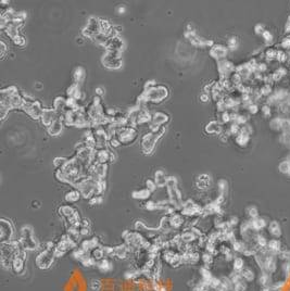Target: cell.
I'll return each instance as SVG.
<instances>
[{"label":"cell","mask_w":290,"mask_h":291,"mask_svg":"<svg viewBox=\"0 0 290 291\" xmlns=\"http://www.w3.org/2000/svg\"><path fill=\"white\" fill-rule=\"evenodd\" d=\"M62 129V123L60 120H56L51 125H49V133L51 135H58Z\"/></svg>","instance_id":"obj_2"},{"label":"cell","mask_w":290,"mask_h":291,"mask_svg":"<svg viewBox=\"0 0 290 291\" xmlns=\"http://www.w3.org/2000/svg\"><path fill=\"white\" fill-rule=\"evenodd\" d=\"M14 42H15V44H18V45H23L24 44L23 38H22V37H19V36H16L15 38H14Z\"/></svg>","instance_id":"obj_8"},{"label":"cell","mask_w":290,"mask_h":291,"mask_svg":"<svg viewBox=\"0 0 290 291\" xmlns=\"http://www.w3.org/2000/svg\"><path fill=\"white\" fill-rule=\"evenodd\" d=\"M276 55H277V53H276V52H275L274 50H272V49H269L268 51H267V53H266V55L269 58V59H271V58H275V57H276Z\"/></svg>","instance_id":"obj_7"},{"label":"cell","mask_w":290,"mask_h":291,"mask_svg":"<svg viewBox=\"0 0 290 291\" xmlns=\"http://www.w3.org/2000/svg\"><path fill=\"white\" fill-rule=\"evenodd\" d=\"M263 37H264L266 40H271V39H272V35L269 34L268 32H263Z\"/></svg>","instance_id":"obj_9"},{"label":"cell","mask_w":290,"mask_h":291,"mask_svg":"<svg viewBox=\"0 0 290 291\" xmlns=\"http://www.w3.org/2000/svg\"><path fill=\"white\" fill-rule=\"evenodd\" d=\"M42 122L45 123L46 125H51L52 123L55 122L57 119H56V112L53 111V110H45L44 112H42Z\"/></svg>","instance_id":"obj_1"},{"label":"cell","mask_w":290,"mask_h":291,"mask_svg":"<svg viewBox=\"0 0 290 291\" xmlns=\"http://www.w3.org/2000/svg\"><path fill=\"white\" fill-rule=\"evenodd\" d=\"M207 130L209 133H220L221 132V125L218 122H211L207 125Z\"/></svg>","instance_id":"obj_4"},{"label":"cell","mask_w":290,"mask_h":291,"mask_svg":"<svg viewBox=\"0 0 290 291\" xmlns=\"http://www.w3.org/2000/svg\"><path fill=\"white\" fill-rule=\"evenodd\" d=\"M166 115L163 114V113H157L156 116H154V124L157 125H161L163 124V123H165V121L167 120L166 119Z\"/></svg>","instance_id":"obj_5"},{"label":"cell","mask_w":290,"mask_h":291,"mask_svg":"<svg viewBox=\"0 0 290 291\" xmlns=\"http://www.w3.org/2000/svg\"><path fill=\"white\" fill-rule=\"evenodd\" d=\"M279 169H280V171H282V172H288V171H290L289 162L285 161V162H282V163H280Z\"/></svg>","instance_id":"obj_6"},{"label":"cell","mask_w":290,"mask_h":291,"mask_svg":"<svg viewBox=\"0 0 290 291\" xmlns=\"http://www.w3.org/2000/svg\"><path fill=\"white\" fill-rule=\"evenodd\" d=\"M211 55L215 58H223L226 55V49L224 47H214L211 51Z\"/></svg>","instance_id":"obj_3"}]
</instances>
